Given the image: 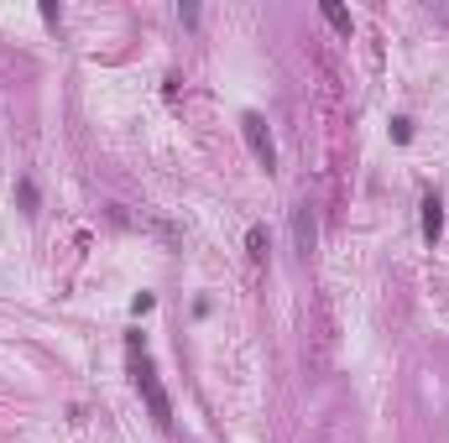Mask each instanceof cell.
I'll return each instance as SVG.
<instances>
[{"mask_svg":"<svg viewBox=\"0 0 449 443\" xmlns=\"http://www.w3.org/2000/svg\"><path fill=\"white\" fill-rule=\"evenodd\" d=\"M131 375H136V391L147 396V407H152V417H157V428H172V402H168V391H162L157 370L147 365V354H136V350H131Z\"/></svg>","mask_w":449,"mask_h":443,"instance_id":"cell-1","label":"cell"},{"mask_svg":"<svg viewBox=\"0 0 449 443\" xmlns=\"http://www.w3.org/2000/svg\"><path fill=\"white\" fill-rule=\"evenodd\" d=\"M240 136H246V147H251V157H256L261 172H277V147H272V136H267V126H261L256 110L240 115Z\"/></svg>","mask_w":449,"mask_h":443,"instance_id":"cell-2","label":"cell"},{"mask_svg":"<svg viewBox=\"0 0 449 443\" xmlns=\"http://www.w3.org/2000/svg\"><path fill=\"white\" fill-rule=\"evenodd\" d=\"M439 230H444V204L429 193V198H423V240L434 246V240H439Z\"/></svg>","mask_w":449,"mask_h":443,"instance_id":"cell-3","label":"cell"},{"mask_svg":"<svg viewBox=\"0 0 449 443\" xmlns=\"http://www.w3.org/2000/svg\"><path fill=\"white\" fill-rule=\"evenodd\" d=\"M293 235H298V250L309 256V250H314V219H309V209H298V214H293Z\"/></svg>","mask_w":449,"mask_h":443,"instance_id":"cell-4","label":"cell"},{"mask_svg":"<svg viewBox=\"0 0 449 443\" xmlns=\"http://www.w3.org/2000/svg\"><path fill=\"white\" fill-rule=\"evenodd\" d=\"M16 198H21V209H27V214L37 209V188H31V177H21V183H16Z\"/></svg>","mask_w":449,"mask_h":443,"instance_id":"cell-5","label":"cell"},{"mask_svg":"<svg viewBox=\"0 0 449 443\" xmlns=\"http://www.w3.org/2000/svg\"><path fill=\"white\" fill-rule=\"evenodd\" d=\"M324 21H330L334 31H350V16H345V10H339V6H324Z\"/></svg>","mask_w":449,"mask_h":443,"instance_id":"cell-6","label":"cell"},{"mask_svg":"<svg viewBox=\"0 0 449 443\" xmlns=\"http://www.w3.org/2000/svg\"><path fill=\"white\" fill-rule=\"evenodd\" d=\"M246 250H251V256H267V235H261V230H251V235H246Z\"/></svg>","mask_w":449,"mask_h":443,"instance_id":"cell-7","label":"cell"}]
</instances>
